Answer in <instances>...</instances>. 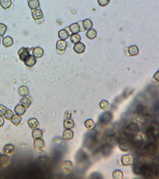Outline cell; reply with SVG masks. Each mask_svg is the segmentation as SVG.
Here are the masks:
<instances>
[{
  "mask_svg": "<svg viewBox=\"0 0 159 179\" xmlns=\"http://www.w3.org/2000/svg\"><path fill=\"white\" fill-rule=\"evenodd\" d=\"M71 115H72V114H71V112H66V113H65V117L66 118H71Z\"/></svg>",
  "mask_w": 159,
  "mask_h": 179,
  "instance_id": "cell-43",
  "label": "cell"
},
{
  "mask_svg": "<svg viewBox=\"0 0 159 179\" xmlns=\"http://www.w3.org/2000/svg\"><path fill=\"white\" fill-rule=\"evenodd\" d=\"M132 145L131 144L128 137L126 136H122L120 140V148L121 150L127 152L130 150Z\"/></svg>",
  "mask_w": 159,
  "mask_h": 179,
  "instance_id": "cell-2",
  "label": "cell"
},
{
  "mask_svg": "<svg viewBox=\"0 0 159 179\" xmlns=\"http://www.w3.org/2000/svg\"><path fill=\"white\" fill-rule=\"evenodd\" d=\"M12 1L11 0H1L0 5L3 9H7L11 6Z\"/></svg>",
  "mask_w": 159,
  "mask_h": 179,
  "instance_id": "cell-28",
  "label": "cell"
},
{
  "mask_svg": "<svg viewBox=\"0 0 159 179\" xmlns=\"http://www.w3.org/2000/svg\"><path fill=\"white\" fill-rule=\"evenodd\" d=\"M44 53L43 49L41 48V47H36L33 49V56L35 58H39L43 57Z\"/></svg>",
  "mask_w": 159,
  "mask_h": 179,
  "instance_id": "cell-11",
  "label": "cell"
},
{
  "mask_svg": "<svg viewBox=\"0 0 159 179\" xmlns=\"http://www.w3.org/2000/svg\"><path fill=\"white\" fill-rule=\"evenodd\" d=\"M67 43L65 40H59L56 43V47L58 50L63 51L65 50L67 47Z\"/></svg>",
  "mask_w": 159,
  "mask_h": 179,
  "instance_id": "cell-14",
  "label": "cell"
},
{
  "mask_svg": "<svg viewBox=\"0 0 159 179\" xmlns=\"http://www.w3.org/2000/svg\"><path fill=\"white\" fill-rule=\"evenodd\" d=\"M4 124V120L1 116H0V128L2 127Z\"/></svg>",
  "mask_w": 159,
  "mask_h": 179,
  "instance_id": "cell-42",
  "label": "cell"
},
{
  "mask_svg": "<svg viewBox=\"0 0 159 179\" xmlns=\"http://www.w3.org/2000/svg\"><path fill=\"white\" fill-rule=\"evenodd\" d=\"M3 44L5 47H10L13 44V40L11 37L6 36L3 39Z\"/></svg>",
  "mask_w": 159,
  "mask_h": 179,
  "instance_id": "cell-24",
  "label": "cell"
},
{
  "mask_svg": "<svg viewBox=\"0 0 159 179\" xmlns=\"http://www.w3.org/2000/svg\"><path fill=\"white\" fill-rule=\"evenodd\" d=\"M1 153H0V157H1Z\"/></svg>",
  "mask_w": 159,
  "mask_h": 179,
  "instance_id": "cell-44",
  "label": "cell"
},
{
  "mask_svg": "<svg viewBox=\"0 0 159 179\" xmlns=\"http://www.w3.org/2000/svg\"><path fill=\"white\" fill-rule=\"evenodd\" d=\"M86 36L91 40H92L96 38L97 36V33L96 30L94 29H90L86 33Z\"/></svg>",
  "mask_w": 159,
  "mask_h": 179,
  "instance_id": "cell-27",
  "label": "cell"
},
{
  "mask_svg": "<svg viewBox=\"0 0 159 179\" xmlns=\"http://www.w3.org/2000/svg\"><path fill=\"white\" fill-rule=\"evenodd\" d=\"M33 18L36 20L42 19L43 16V14L42 11L40 10H36L33 11L32 13Z\"/></svg>",
  "mask_w": 159,
  "mask_h": 179,
  "instance_id": "cell-22",
  "label": "cell"
},
{
  "mask_svg": "<svg viewBox=\"0 0 159 179\" xmlns=\"http://www.w3.org/2000/svg\"><path fill=\"white\" fill-rule=\"evenodd\" d=\"M20 103L22 106L27 108H29L31 105L30 100L26 97H23L21 100Z\"/></svg>",
  "mask_w": 159,
  "mask_h": 179,
  "instance_id": "cell-33",
  "label": "cell"
},
{
  "mask_svg": "<svg viewBox=\"0 0 159 179\" xmlns=\"http://www.w3.org/2000/svg\"><path fill=\"white\" fill-rule=\"evenodd\" d=\"M100 107L102 109L104 110H107L108 109L110 106L109 103L107 101L105 100H102L101 101L100 104H99Z\"/></svg>",
  "mask_w": 159,
  "mask_h": 179,
  "instance_id": "cell-35",
  "label": "cell"
},
{
  "mask_svg": "<svg viewBox=\"0 0 159 179\" xmlns=\"http://www.w3.org/2000/svg\"><path fill=\"white\" fill-rule=\"evenodd\" d=\"M34 145L37 150H41L44 147V142L43 139H37L34 141Z\"/></svg>",
  "mask_w": 159,
  "mask_h": 179,
  "instance_id": "cell-9",
  "label": "cell"
},
{
  "mask_svg": "<svg viewBox=\"0 0 159 179\" xmlns=\"http://www.w3.org/2000/svg\"><path fill=\"white\" fill-rule=\"evenodd\" d=\"M62 168L65 172H70L73 169V165L72 162L69 160H66L63 162L62 164Z\"/></svg>",
  "mask_w": 159,
  "mask_h": 179,
  "instance_id": "cell-13",
  "label": "cell"
},
{
  "mask_svg": "<svg viewBox=\"0 0 159 179\" xmlns=\"http://www.w3.org/2000/svg\"><path fill=\"white\" fill-rule=\"evenodd\" d=\"M7 29V27L5 24L0 23V36H3L5 34Z\"/></svg>",
  "mask_w": 159,
  "mask_h": 179,
  "instance_id": "cell-37",
  "label": "cell"
},
{
  "mask_svg": "<svg viewBox=\"0 0 159 179\" xmlns=\"http://www.w3.org/2000/svg\"><path fill=\"white\" fill-rule=\"evenodd\" d=\"M4 151L5 154L8 155H12L14 154L15 151L14 147L13 145L10 144L6 145L4 147Z\"/></svg>",
  "mask_w": 159,
  "mask_h": 179,
  "instance_id": "cell-10",
  "label": "cell"
},
{
  "mask_svg": "<svg viewBox=\"0 0 159 179\" xmlns=\"http://www.w3.org/2000/svg\"><path fill=\"white\" fill-rule=\"evenodd\" d=\"M63 126L66 129H72L74 126V121L70 119H65L63 122Z\"/></svg>",
  "mask_w": 159,
  "mask_h": 179,
  "instance_id": "cell-21",
  "label": "cell"
},
{
  "mask_svg": "<svg viewBox=\"0 0 159 179\" xmlns=\"http://www.w3.org/2000/svg\"><path fill=\"white\" fill-rule=\"evenodd\" d=\"M113 177L115 179H122L123 177V174L121 171L116 170L113 173Z\"/></svg>",
  "mask_w": 159,
  "mask_h": 179,
  "instance_id": "cell-34",
  "label": "cell"
},
{
  "mask_svg": "<svg viewBox=\"0 0 159 179\" xmlns=\"http://www.w3.org/2000/svg\"><path fill=\"white\" fill-rule=\"evenodd\" d=\"M112 150V148L111 145L109 144H107L103 146L102 150V153L104 154L107 155L111 153Z\"/></svg>",
  "mask_w": 159,
  "mask_h": 179,
  "instance_id": "cell-30",
  "label": "cell"
},
{
  "mask_svg": "<svg viewBox=\"0 0 159 179\" xmlns=\"http://www.w3.org/2000/svg\"><path fill=\"white\" fill-rule=\"evenodd\" d=\"M128 52L131 56H136L139 54V49L137 46H131L128 48Z\"/></svg>",
  "mask_w": 159,
  "mask_h": 179,
  "instance_id": "cell-19",
  "label": "cell"
},
{
  "mask_svg": "<svg viewBox=\"0 0 159 179\" xmlns=\"http://www.w3.org/2000/svg\"><path fill=\"white\" fill-rule=\"evenodd\" d=\"M71 41L73 43H78L81 41V37L78 34H73L71 36Z\"/></svg>",
  "mask_w": 159,
  "mask_h": 179,
  "instance_id": "cell-32",
  "label": "cell"
},
{
  "mask_svg": "<svg viewBox=\"0 0 159 179\" xmlns=\"http://www.w3.org/2000/svg\"><path fill=\"white\" fill-rule=\"evenodd\" d=\"M4 118L7 120H10L12 119V117H13L14 113L12 111L8 110L7 111H6L5 112V114H4Z\"/></svg>",
  "mask_w": 159,
  "mask_h": 179,
  "instance_id": "cell-36",
  "label": "cell"
},
{
  "mask_svg": "<svg viewBox=\"0 0 159 179\" xmlns=\"http://www.w3.org/2000/svg\"><path fill=\"white\" fill-rule=\"evenodd\" d=\"M32 136L35 139L41 138L43 136V132L40 129H36L32 132Z\"/></svg>",
  "mask_w": 159,
  "mask_h": 179,
  "instance_id": "cell-25",
  "label": "cell"
},
{
  "mask_svg": "<svg viewBox=\"0 0 159 179\" xmlns=\"http://www.w3.org/2000/svg\"><path fill=\"white\" fill-rule=\"evenodd\" d=\"M18 54L20 59L23 62L25 61L30 55L28 49L24 47H23L19 49V51H18Z\"/></svg>",
  "mask_w": 159,
  "mask_h": 179,
  "instance_id": "cell-4",
  "label": "cell"
},
{
  "mask_svg": "<svg viewBox=\"0 0 159 179\" xmlns=\"http://www.w3.org/2000/svg\"><path fill=\"white\" fill-rule=\"evenodd\" d=\"M48 161L47 158L44 156H40L39 158V162L40 165H41L42 166H43L46 164L47 162Z\"/></svg>",
  "mask_w": 159,
  "mask_h": 179,
  "instance_id": "cell-39",
  "label": "cell"
},
{
  "mask_svg": "<svg viewBox=\"0 0 159 179\" xmlns=\"http://www.w3.org/2000/svg\"><path fill=\"white\" fill-rule=\"evenodd\" d=\"M7 108L3 105H0V116L4 115L6 112Z\"/></svg>",
  "mask_w": 159,
  "mask_h": 179,
  "instance_id": "cell-41",
  "label": "cell"
},
{
  "mask_svg": "<svg viewBox=\"0 0 159 179\" xmlns=\"http://www.w3.org/2000/svg\"><path fill=\"white\" fill-rule=\"evenodd\" d=\"M58 36L59 38L62 40H65L68 38L69 37V34L67 30L65 29H61L58 33Z\"/></svg>",
  "mask_w": 159,
  "mask_h": 179,
  "instance_id": "cell-16",
  "label": "cell"
},
{
  "mask_svg": "<svg viewBox=\"0 0 159 179\" xmlns=\"http://www.w3.org/2000/svg\"><path fill=\"white\" fill-rule=\"evenodd\" d=\"M28 124L30 129H35L39 126V122L35 118H32L29 119L28 121Z\"/></svg>",
  "mask_w": 159,
  "mask_h": 179,
  "instance_id": "cell-20",
  "label": "cell"
},
{
  "mask_svg": "<svg viewBox=\"0 0 159 179\" xmlns=\"http://www.w3.org/2000/svg\"><path fill=\"white\" fill-rule=\"evenodd\" d=\"M10 162V160L8 156L3 154L0 157V167L5 168L7 167Z\"/></svg>",
  "mask_w": 159,
  "mask_h": 179,
  "instance_id": "cell-5",
  "label": "cell"
},
{
  "mask_svg": "<svg viewBox=\"0 0 159 179\" xmlns=\"http://www.w3.org/2000/svg\"><path fill=\"white\" fill-rule=\"evenodd\" d=\"M24 62L26 66L28 67H32L36 64V59L34 56L30 55Z\"/></svg>",
  "mask_w": 159,
  "mask_h": 179,
  "instance_id": "cell-8",
  "label": "cell"
},
{
  "mask_svg": "<svg viewBox=\"0 0 159 179\" xmlns=\"http://www.w3.org/2000/svg\"><path fill=\"white\" fill-rule=\"evenodd\" d=\"M134 162L133 157L131 155H124L121 158L122 165L125 166H130L133 164Z\"/></svg>",
  "mask_w": 159,
  "mask_h": 179,
  "instance_id": "cell-6",
  "label": "cell"
},
{
  "mask_svg": "<svg viewBox=\"0 0 159 179\" xmlns=\"http://www.w3.org/2000/svg\"><path fill=\"white\" fill-rule=\"evenodd\" d=\"M11 119V122H12L13 124H14V125L16 126L19 125L20 124L21 120H22L21 118L19 116H18V115H14Z\"/></svg>",
  "mask_w": 159,
  "mask_h": 179,
  "instance_id": "cell-31",
  "label": "cell"
},
{
  "mask_svg": "<svg viewBox=\"0 0 159 179\" xmlns=\"http://www.w3.org/2000/svg\"><path fill=\"white\" fill-rule=\"evenodd\" d=\"M73 50L77 54H82L85 50V45L82 43L79 42L76 43L73 47Z\"/></svg>",
  "mask_w": 159,
  "mask_h": 179,
  "instance_id": "cell-7",
  "label": "cell"
},
{
  "mask_svg": "<svg viewBox=\"0 0 159 179\" xmlns=\"http://www.w3.org/2000/svg\"><path fill=\"white\" fill-rule=\"evenodd\" d=\"M98 1L100 6L104 7L108 4L110 2V0H98Z\"/></svg>",
  "mask_w": 159,
  "mask_h": 179,
  "instance_id": "cell-40",
  "label": "cell"
},
{
  "mask_svg": "<svg viewBox=\"0 0 159 179\" xmlns=\"http://www.w3.org/2000/svg\"><path fill=\"white\" fill-rule=\"evenodd\" d=\"M85 125L88 130H93L95 126L94 122L91 119L86 120L85 122Z\"/></svg>",
  "mask_w": 159,
  "mask_h": 179,
  "instance_id": "cell-29",
  "label": "cell"
},
{
  "mask_svg": "<svg viewBox=\"0 0 159 179\" xmlns=\"http://www.w3.org/2000/svg\"><path fill=\"white\" fill-rule=\"evenodd\" d=\"M140 131L139 126L135 123H131L125 129V134L127 136L137 134Z\"/></svg>",
  "mask_w": 159,
  "mask_h": 179,
  "instance_id": "cell-3",
  "label": "cell"
},
{
  "mask_svg": "<svg viewBox=\"0 0 159 179\" xmlns=\"http://www.w3.org/2000/svg\"><path fill=\"white\" fill-rule=\"evenodd\" d=\"M83 26L85 29L89 30L92 29L93 26L92 21L89 19L85 20L83 22Z\"/></svg>",
  "mask_w": 159,
  "mask_h": 179,
  "instance_id": "cell-26",
  "label": "cell"
},
{
  "mask_svg": "<svg viewBox=\"0 0 159 179\" xmlns=\"http://www.w3.org/2000/svg\"><path fill=\"white\" fill-rule=\"evenodd\" d=\"M15 113L19 116H22L25 113L26 109L25 107L22 105H17L16 106L14 110Z\"/></svg>",
  "mask_w": 159,
  "mask_h": 179,
  "instance_id": "cell-15",
  "label": "cell"
},
{
  "mask_svg": "<svg viewBox=\"0 0 159 179\" xmlns=\"http://www.w3.org/2000/svg\"><path fill=\"white\" fill-rule=\"evenodd\" d=\"M28 5L31 10H36L39 7V0H29Z\"/></svg>",
  "mask_w": 159,
  "mask_h": 179,
  "instance_id": "cell-17",
  "label": "cell"
},
{
  "mask_svg": "<svg viewBox=\"0 0 159 179\" xmlns=\"http://www.w3.org/2000/svg\"><path fill=\"white\" fill-rule=\"evenodd\" d=\"M136 113L141 116H150L152 113L151 107L146 105H139L137 106Z\"/></svg>",
  "mask_w": 159,
  "mask_h": 179,
  "instance_id": "cell-1",
  "label": "cell"
},
{
  "mask_svg": "<svg viewBox=\"0 0 159 179\" xmlns=\"http://www.w3.org/2000/svg\"><path fill=\"white\" fill-rule=\"evenodd\" d=\"M108 140H109V143L108 144L110 145H115L118 141L117 138L116 136H114V135L110 136L109 138L108 139Z\"/></svg>",
  "mask_w": 159,
  "mask_h": 179,
  "instance_id": "cell-38",
  "label": "cell"
},
{
  "mask_svg": "<svg viewBox=\"0 0 159 179\" xmlns=\"http://www.w3.org/2000/svg\"><path fill=\"white\" fill-rule=\"evenodd\" d=\"M29 89L25 86H22L18 89V93L21 97H26L29 94Z\"/></svg>",
  "mask_w": 159,
  "mask_h": 179,
  "instance_id": "cell-23",
  "label": "cell"
},
{
  "mask_svg": "<svg viewBox=\"0 0 159 179\" xmlns=\"http://www.w3.org/2000/svg\"><path fill=\"white\" fill-rule=\"evenodd\" d=\"M70 30L72 34H77L80 32V27L77 23H73L70 26Z\"/></svg>",
  "mask_w": 159,
  "mask_h": 179,
  "instance_id": "cell-18",
  "label": "cell"
},
{
  "mask_svg": "<svg viewBox=\"0 0 159 179\" xmlns=\"http://www.w3.org/2000/svg\"><path fill=\"white\" fill-rule=\"evenodd\" d=\"M0 44H1V40H0Z\"/></svg>",
  "mask_w": 159,
  "mask_h": 179,
  "instance_id": "cell-45",
  "label": "cell"
},
{
  "mask_svg": "<svg viewBox=\"0 0 159 179\" xmlns=\"http://www.w3.org/2000/svg\"><path fill=\"white\" fill-rule=\"evenodd\" d=\"M74 137V132L71 129H66L63 132V138L65 141H69Z\"/></svg>",
  "mask_w": 159,
  "mask_h": 179,
  "instance_id": "cell-12",
  "label": "cell"
}]
</instances>
